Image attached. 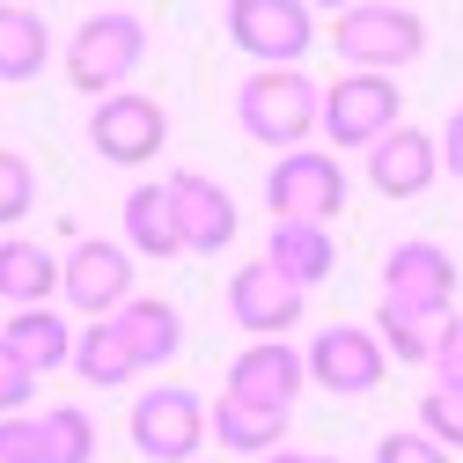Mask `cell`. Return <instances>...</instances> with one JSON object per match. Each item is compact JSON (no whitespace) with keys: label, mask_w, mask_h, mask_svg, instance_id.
<instances>
[{"label":"cell","mask_w":463,"mask_h":463,"mask_svg":"<svg viewBox=\"0 0 463 463\" xmlns=\"http://www.w3.org/2000/svg\"><path fill=\"white\" fill-rule=\"evenodd\" d=\"M302 383H309V361H302L287 338H258V345H243L236 368H228V397L265 404V412H295Z\"/></svg>","instance_id":"4fadbf2b"},{"label":"cell","mask_w":463,"mask_h":463,"mask_svg":"<svg viewBox=\"0 0 463 463\" xmlns=\"http://www.w3.org/2000/svg\"><path fill=\"white\" fill-rule=\"evenodd\" d=\"M0 345H8L23 368H37V375L74 368V331H67L60 309H15L8 324H0Z\"/></svg>","instance_id":"ac0fdd59"},{"label":"cell","mask_w":463,"mask_h":463,"mask_svg":"<svg viewBox=\"0 0 463 463\" xmlns=\"http://www.w3.org/2000/svg\"><path fill=\"white\" fill-rule=\"evenodd\" d=\"M331 52L354 74H397L427 52V23L404 8V0H361L331 23Z\"/></svg>","instance_id":"7a4b0ae2"},{"label":"cell","mask_w":463,"mask_h":463,"mask_svg":"<svg viewBox=\"0 0 463 463\" xmlns=\"http://www.w3.org/2000/svg\"><path fill=\"white\" fill-rule=\"evenodd\" d=\"M434 177H441V140L420 133V126H397L368 147V184L383 199H420Z\"/></svg>","instance_id":"9a60e30c"},{"label":"cell","mask_w":463,"mask_h":463,"mask_svg":"<svg viewBox=\"0 0 463 463\" xmlns=\"http://www.w3.org/2000/svg\"><path fill=\"white\" fill-rule=\"evenodd\" d=\"M375 463H449V449L434 434H383L375 441Z\"/></svg>","instance_id":"f1b7e54d"},{"label":"cell","mask_w":463,"mask_h":463,"mask_svg":"<svg viewBox=\"0 0 463 463\" xmlns=\"http://www.w3.org/2000/svg\"><path fill=\"white\" fill-rule=\"evenodd\" d=\"M169 206H177V228H184V250H228L236 243V199H228L213 177L199 169H169Z\"/></svg>","instance_id":"2e32d148"},{"label":"cell","mask_w":463,"mask_h":463,"mask_svg":"<svg viewBox=\"0 0 463 463\" xmlns=\"http://www.w3.org/2000/svg\"><path fill=\"white\" fill-rule=\"evenodd\" d=\"M302 8L317 15V8H331V15H345V8H361V0H302Z\"/></svg>","instance_id":"1f68e13d"},{"label":"cell","mask_w":463,"mask_h":463,"mask_svg":"<svg viewBox=\"0 0 463 463\" xmlns=\"http://www.w3.org/2000/svg\"><path fill=\"white\" fill-rule=\"evenodd\" d=\"M228 317H236L250 338H287L302 324V287H287L265 258L236 265V279H228Z\"/></svg>","instance_id":"5bb4252c"},{"label":"cell","mask_w":463,"mask_h":463,"mask_svg":"<svg viewBox=\"0 0 463 463\" xmlns=\"http://www.w3.org/2000/svg\"><path fill=\"white\" fill-rule=\"evenodd\" d=\"M228 44L258 67H302L317 44V15L302 0H228Z\"/></svg>","instance_id":"277c9868"},{"label":"cell","mask_w":463,"mask_h":463,"mask_svg":"<svg viewBox=\"0 0 463 463\" xmlns=\"http://www.w3.org/2000/svg\"><path fill=\"white\" fill-rule=\"evenodd\" d=\"M302 361H309V375H317L331 397H368V390L383 383V368H390L383 338L361 331V324H324V331L309 338Z\"/></svg>","instance_id":"7c38bea8"},{"label":"cell","mask_w":463,"mask_h":463,"mask_svg":"<svg viewBox=\"0 0 463 463\" xmlns=\"http://www.w3.org/2000/svg\"><path fill=\"white\" fill-rule=\"evenodd\" d=\"M265 206L272 221H331L345 206V162L324 147H287L265 169Z\"/></svg>","instance_id":"5b68a950"},{"label":"cell","mask_w":463,"mask_h":463,"mask_svg":"<svg viewBox=\"0 0 463 463\" xmlns=\"http://www.w3.org/2000/svg\"><path fill=\"white\" fill-rule=\"evenodd\" d=\"M118 331H126V345H133L140 368H162V361L184 345V317L169 309V302H155V295H133V302L118 309Z\"/></svg>","instance_id":"603a6c76"},{"label":"cell","mask_w":463,"mask_h":463,"mask_svg":"<svg viewBox=\"0 0 463 463\" xmlns=\"http://www.w3.org/2000/svg\"><path fill=\"white\" fill-rule=\"evenodd\" d=\"M126 250H140V258H177V250H184V228H177V206H169V184H133V192H126Z\"/></svg>","instance_id":"d6986e66"},{"label":"cell","mask_w":463,"mask_h":463,"mask_svg":"<svg viewBox=\"0 0 463 463\" xmlns=\"http://www.w3.org/2000/svg\"><path fill=\"white\" fill-rule=\"evenodd\" d=\"M258 463H309V456H295V449H287V456H279V449H272V456H258Z\"/></svg>","instance_id":"d6a6232c"},{"label":"cell","mask_w":463,"mask_h":463,"mask_svg":"<svg viewBox=\"0 0 463 463\" xmlns=\"http://www.w3.org/2000/svg\"><path fill=\"white\" fill-rule=\"evenodd\" d=\"M206 434L228 449V456H272L287 441V412H265V404H243V397H221L206 412Z\"/></svg>","instance_id":"ffe728a7"},{"label":"cell","mask_w":463,"mask_h":463,"mask_svg":"<svg viewBox=\"0 0 463 463\" xmlns=\"http://www.w3.org/2000/svg\"><path fill=\"white\" fill-rule=\"evenodd\" d=\"M74 375L96 383V390H118V383L140 375L133 345H126V331H118V317H96L89 331H74Z\"/></svg>","instance_id":"7402d4cb"},{"label":"cell","mask_w":463,"mask_h":463,"mask_svg":"<svg viewBox=\"0 0 463 463\" xmlns=\"http://www.w3.org/2000/svg\"><path fill=\"white\" fill-rule=\"evenodd\" d=\"M434 331H441V324H427V317H412V309H397V302L375 309V338H383V354H397L404 368H427V361H434Z\"/></svg>","instance_id":"d4e9b609"},{"label":"cell","mask_w":463,"mask_h":463,"mask_svg":"<svg viewBox=\"0 0 463 463\" xmlns=\"http://www.w3.org/2000/svg\"><path fill=\"white\" fill-rule=\"evenodd\" d=\"M52 60V30L37 8L23 0H0V81H37Z\"/></svg>","instance_id":"44dd1931"},{"label":"cell","mask_w":463,"mask_h":463,"mask_svg":"<svg viewBox=\"0 0 463 463\" xmlns=\"http://www.w3.org/2000/svg\"><path fill=\"white\" fill-rule=\"evenodd\" d=\"M441 383H463V317H449L441 331H434V361H427Z\"/></svg>","instance_id":"f546056e"},{"label":"cell","mask_w":463,"mask_h":463,"mask_svg":"<svg viewBox=\"0 0 463 463\" xmlns=\"http://www.w3.org/2000/svg\"><path fill=\"white\" fill-rule=\"evenodd\" d=\"M206 441V404L184 383H155L133 397V449L147 463H199Z\"/></svg>","instance_id":"52a82bcc"},{"label":"cell","mask_w":463,"mask_h":463,"mask_svg":"<svg viewBox=\"0 0 463 463\" xmlns=\"http://www.w3.org/2000/svg\"><path fill=\"white\" fill-rule=\"evenodd\" d=\"M30 397H37V368H23L8 345H0V420H8V412H30Z\"/></svg>","instance_id":"83f0119b"},{"label":"cell","mask_w":463,"mask_h":463,"mask_svg":"<svg viewBox=\"0 0 463 463\" xmlns=\"http://www.w3.org/2000/svg\"><path fill=\"white\" fill-rule=\"evenodd\" d=\"M89 456H96V427L74 404L0 420V463H89Z\"/></svg>","instance_id":"30bf717a"},{"label":"cell","mask_w":463,"mask_h":463,"mask_svg":"<svg viewBox=\"0 0 463 463\" xmlns=\"http://www.w3.org/2000/svg\"><path fill=\"white\" fill-rule=\"evenodd\" d=\"M383 302L412 309L427 324H449L456 317V258L441 243H397L383 258Z\"/></svg>","instance_id":"9c48e42d"},{"label":"cell","mask_w":463,"mask_h":463,"mask_svg":"<svg viewBox=\"0 0 463 463\" xmlns=\"http://www.w3.org/2000/svg\"><path fill=\"white\" fill-rule=\"evenodd\" d=\"M265 265L287 279V287H324L331 265H338V243H331V228L324 221H272V236H265Z\"/></svg>","instance_id":"e0dca14e"},{"label":"cell","mask_w":463,"mask_h":463,"mask_svg":"<svg viewBox=\"0 0 463 463\" xmlns=\"http://www.w3.org/2000/svg\"><path fill=\"white\" fill-rule=\"evenodd\" d=\"M236 118H243V133L258 147H279L287 155V147H302L324 126V89L302 67H258L236 89Z\"/></svg>","instance_id":"6da1fadb"},{"label":"cell","mask_w":463,"mask_h":463,"mask_svg":"<svg viewBox=\"0 0 463 463\" xmlns=\"http://www.w3.org/2000/svg\"><path fill=\"white\" fill-rule=\"evenodd\" d=\"M60 295H67L89 324H96V317H118V309L133 302V250H126V243H103V236L74 243L67 265H60Z\"/></svg>","instance_id":"8fae6325"},{"label":"cell","mask_w":463,"mask_h":463,"mask_svg":"<svg viewBox=\"0 0 463 463\" xmlns=\"http://www.w3.org/2000/svg\"><path fill=\"white\" fill-rule=\"evenodd\" d=\"M162 140H169V110H162L155 96H140V89H118V96H103V103L89 110V147H96L103 162H118V169L155 162Z\"/></svg>","instance_id":"ba28073f"},{"label":"cell","mask_w":463,"mask_h":463,"mask_svg":"<svg viewBox=\"0 0 463 463\" xmlns=\"http://www.w3.org/2000/svg\"><path fill=\"white\" fill-rule=\"evenodd\" d=\"M23 8H37V0H23Z\"/></svg>","instance_id":"e575fe53"},{"label":"cell","mask_w":463,"mask_h":463,"mask_svg":"<svg viewBox=\"0 0 463 463\" xmlns=\"http://www.w3.org/2000/svg\"><path fill=\"white\" fill-rule=\"evenodd\" d=\"M397 126H404V96H397L390 74H354V67H345L324 89V133H331V147H375Z\"/></svg>","instance_id":"8992f818"},{"label":"cell","mask_w":463,"mask_h":463,"mask_svg":"<svg viewBox=\"0 0 463 463\" xmlns=\"http://www.w3.org/2000/svg\"><path fill=\"white\" fill-rule=\"evenodd\" d=\"M309 463H338V456H309Z\"/></svg>","instance_id":"836d02e7"},{"label":"cell","mask_w":463,"mask_h":463,"mask_svg":"<svg viewBox=\"0 0 463 463\" xmlns=\"http://www.w3.org/2000/svg\"><path fill=\"white\" fill-rule=\"evenodd\" d=\"M441 169H456V177H463V110H456L449 133H441Z\"/></svg>","instance_id":"4dcf8cb0"},{"label":"cell","mask_w":463,"mask_h":463,"mask_svg":"<svg viewBox=\"0 0 463 463\" xmlns=\"http://www.w3.org/2000/svg\"><path fill=\"white\" fill-rule=\"evenodd\" d=\"M420 434H434L441 449H463V383H441L420 397Z\"/></svg>","instance_id":"484cf974"},{"label":"cell","mask_w":463,"mask_h":463,"mask_svg":"<svg viewBox=\"0 0 463 463\" xmlns=\"http://www.w3.org/2000/svg\"><path fill=\"white\" fill-rule=\"evenodd\" d=\"M30 206H37V169L15 147H0V228H15Z\"/></svg>","instance_id":"4316f807"},{"label":"cell","mask_w":463,"mask_h":463,"mask_svg":"<svg viewBox=\"0 0 463 463\" xmlns=\"http://www.w3.org/2000/svg\"><path fill=\"white\" fill-rule=\"evenodd\" d=\"M140 60H147V30H140V15H126V8H103V15H89L74 37H67V81L81 89V96H118L133 74H140Z\"/></svg>","instance_id":"3957f363"},{"label":"cell","mask_w":463,"mask_h":463,"mask_svg":"<svg viewBox=\"0 0 463 463\" xmlns=\"http://www.w3.org/2000/svg\"><path fill=\"white\" fill-rule=\"evenodd\" d=\"M52 287H60L52 250H37L30 236H8V243H0V295H8L15 309H52Z\"/></svg>","instance_id":"cb8c5ba5"}]
</instances>
